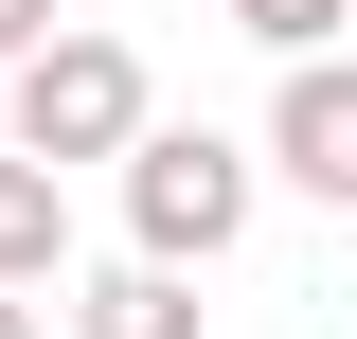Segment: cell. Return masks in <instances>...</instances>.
Returning <instances> with one entry per match:
<instances>
[{
  "instance_id": "obj_1",
  "label": "cell",
  "mask_w": 357,
  "mask_h": 339,
  "mask_svg": "<svg viewBox=\"0 0 357 339\" xmlns=\"http://www.w3.org/2000/svg\"><path fill=\"white\" fill-rule=\"evenodd\" d=\"M0 107H18V143L0 161H36V179H72V161H126L161 107H143V54L126 36H89V18H54L18 72H0Z\"/></svg>"
},
{
  "instance_id": "obj_2",
  "label": "cell",
  "mask_w": 357,
  "mask_h": 339,
  "mask_svg": "<svg viewBox=\"0 0 357 339\" xmlns=\"http://www.w3.org/2000/svg\"><path fill=\"white\" fill-rule=\"evenodd\" d=\"M250 197H268V161H250V143H215V126H143V143H126V250L178 268V286L250 232Z\"/></svg>"
},
{
  "instance_id": "obj_3",
  "label": "cell",
  "mask_w": 357,
  "mask_h": 339,
  "mask_svg": "<svg viewBox=\"0 0 357 339\" xmlns=\"http://www.w3.org/2000/svg\"><path fill=\"white\" fill-rule=\"evenodd\" d=\"M268 179H304V197L357 214V54H304L268 89Z\"/></svg>"
},
{
  "instance_id": "obj_4",
  "label": "cell",
  "mask_w": 357,
  "mask_h": 339,
  "mask_svg": "<svg viewBox=\"0 0 357 339\" xmlns=\"http://www.w3.org/2000/svg\"><path fill=\"white\" fill-rule=\"evenodd\" d=\"M72 339H197V286H178V268H89V286H72Z\"/></svg>"
},
{
  "instance_id": "obj_5",
  "label": "cell",
  "mask_w": 357,
  "mask_h": 339,
  "mask_svg": "<svg viewBox=\"0 0 357 339\" xmlns=\"http://www.w3.org/2000/svg\"><path fill=\"white\" fill-rule=\"evenodd\" d=\"M54 268H72V179L0 161V286H54Z\"/></svg>"
},
{
  "instance_id": "obj_6",
  "label": "cell",
  "mask_w": 357,
  "mask_h": 339,
  "mask_svg": "<svg viewBox=\"0 0 357 339\" xmlns=\"http://www.w3.org/2000/svg\"><path fill=\"white\" fill-rule=\"evenodd\" d=\"M340 18H357V0H232V36L286 54V72H304V54H340Z\"/></svg>"
},
{
  "instance_id": "obj_7",
  "label": "cell",
  "mask_w": 357,
  "mask_h": 339,
  "mask_svg": "<svg viewBox=\"0 0 357 339\" xmlns=\"http://www.w3.org/2000/svg\"><path fill=\"white\" fill-rule=\"evenodd\" d=\"M54 36V0H0V72H18V54H36Z\"/></svg>"
},
{
  "instance_id": "obj_8",
  "label": "cell",
  "mask_w": 357,
  "mask_h": 339,
  "mask_svg": "<svg viewBox=\"0 0 357 339\" xmlns=\"http://www.w3.org/2000/svg\"><path fill=\"white\" fill-rule=\"evenodd\" d=\"M0 339H36V286H0Z\"/></svg>"
}]
</instances>
